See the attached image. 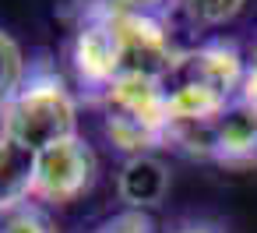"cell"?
I'll use <instances>...</instances> for the list:
<instances>
[{"label":"cell","instance_id":"30bf717a","mask_svg":"<svg viewBox=\"0 0 257 233\" xmlns=\"http://www.w3.org/2000/svg\"><path fill=\"white\" fill-rule=\"evenodd\" d=\"M180 4V0H85L78 4L81 18H162Z\"/></svg>","mask_w":257,"mask_h":233},{"label":"cell","instance_id":"6da1fadb","mask_svg":"<svg viewBox=\"0 0 257 233\" xmlns=\"http://www.w3.org/2000/svg\"><path fill=\"white\" fill-rule=\"evenodd\" d=\"M0 134H11L32 152L78 134V99L50 60H29L25 82L0 110Z\"/></svg>","mask_w":257,"mask_h":233},{"label":"cell","instance_id":"7c38bea8","mask_svg":"<svg viewBox=\"0 0 257 233\" xmlns=\"http://www.w3.org/2000/svg\"><path fill=\"white\" fill-rule=\"evenodd\" d=\"M29 74V60L22 53V46L0 29V110L8 106V99L18 92V85Z\"/></svg>","mask_w":257,"mask_h":233},{"label":"cell","instance_id":"9a60e30c","mask_svg":"<svg viewBox=\"0 0 257 233\" xmlns=\"http://www.w3.org/2000/svg\"><path fill=\"white\" fill-rule=\"evenodd\" d=\"M236 103L257 110V57L246 60V74H243V85H239V92H236Z\"/></svg>","mask_w":257,"mask_h":233},{"label":"cell","instance_id":"277c9868","mask_svg":"<svg viewBox=\"0 0 257 233\" xmlns=\"http://www.w3.org/2000/svg\"><path fill=\"white\" fill-rule=\"evenodd\" d=\"M71 67H74L78 85L95 99H102L109 92V85L123 74V57H120L116 36L106 18H81L74 25Z\"/></svg>","mask_w":257,"mask_h":233},{"label":"cell","instance_id":"5b68a950","mask_svg":"<svg viewBox=\"0 0 257 233\" xmlns=\"http://www.w3.org/2000/svg\"><path fill=\"white\" fill-rule=\"evenodd\" d=\"M243 74H246L243 53L232 43L215 39V43H201L194 50H180L176 67H173V74H169L166 85H173V82H194V85L215 89V92H222L225 99L236 103V92L243 85Z\"/></svg>","mask_w":257,"mask_h":233},{"label":"cell","instance_id":"4fadbf2b","mask_svg":"<svg viewBox=\"0 0 257 233\" xmlns=\"http://www.w3.org/2000/svg\"><path fill=\"white\" fill-rule=\"evenodd\" d=\"M0 233H57V229H53V222L46 219V212L39 205L25 201V205L0 215Z\"/></svg>","mask_w":257,"mask_h":233},{"label":"cell","instance_id":"9c48e42d","mask_svg":"<svg viewBox=\"0 0 257 233\" xmlns=\"http://www.w3.org/2000/svg\"><path fill=\"white\" fill-rule=\"evenodd\" d=\"M229 106H232V99H225L215 89H204V85H194V82L166 85L169 124H215Z\"/></svg>","mask_w":257,"mask_h":233},{"label":"cell","instance_id":"7a4b0ae2","mask_svg":"<svg viewBox=\"0 0 257 233\" xmlns=\"http://www.w3.org/2000/svg\"><path fill=\"white\" fill-rule=\"evenodd\" d=\"M95 180V152L81 134L53 141L36 152V198L67 205Z\"/></svg>","mask_w":257,"mask_h":233},{"label":"cell","instance_id":"2e32d148","mask_svg":"<svg viewBox=\"0 0 257 233\" xmlns=\"http://www.w3.org/2000/svg\"><path fill=\"white\" fill-rule=\"evenodd\" d=\"M176 233H218V229L208 226V222H187V226H180Z\"/></svg>","mask_w":257,"mask_h":233},{"label":"cell","instance_id":"5bb4252c","mask_svg":"<svg viewBox=\"0 0 257 233\" xmlns=\"http://www.w3.org/2000/svg\"><path fill=\"white\" fill-rule=\"evenodd\" d=\"M95 233H152V219L138 208H123L113 219H106Z\"/></svg>","mask_w":257,"mask_h":233},{"label":"cell","instance_id":"ba28073f","mask_svg":"<svg viewBox=\"0 0 257 233\" xmlns=\"http://www.w3.org/2000/svg\"><path fill=\"white\" fill-rule=\"evenodd\" d=\"M36 198V152L0 134V215Z\"/></svg>","mask_w":257,"mask_h":233},{"label":"cell","instance_id":"3957f363","mask_svg":"<svg viewBox=\"0 0 257 233\" xmlns=\"http://www.w3.org/2000/svg\"><path fill=\"white\" fill-rule=\"evenodd\" d=\"M120 57H123V74H148L159 82H169L180 50L173 46L169 25L162 18H106Z\"/></svg>","mask_w":257,"mask_h":233},{"label":"cell","instance_id":"52a82bcc","mask_svg":"<svg viewBox=\"0 0 257 233\" xmlns=\"http://www.w3.org/2000/svg\"><path fill=\"white\" fill-rule=\"evenodd\" d=\"M169 191V166L159 159V156H131L123 159L120 166V177H116V194L127 208H155Z\"/></svg>","mask_w":257,"mask_h":233},{"label":"cell","instance_id":"8fae6325","mask_svg":"<svg viewBox=\"0 0 257 233\" xmlns=\"http://www.w3.org/2000/svg\"><path fill=\"white\" fill-rule=\"evenodd\" d=\"M183 11V18L197 29H218V25H229L243 8L246 0H180L176 4Z\"/></svg>","mask_w":257,"mask_h":233},{"label":"cell","instance_id":"8992f818","mask_svg":"<svg viewBox=\"0 0 257 233\" xmlns=\"http://www.w3.org/2000/svg\"><path fill=\"white\" fill-rule=\"evenodd\" d=\"M211 163L225 170H253L257 166V110L232 103L215 124Z\"/></svg>","mask_w":257,"mask_h":233}]
</instances>
